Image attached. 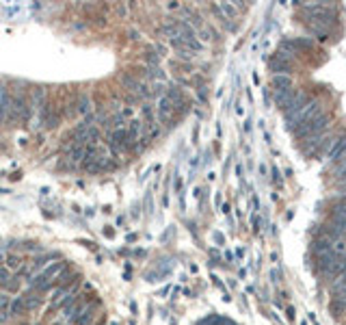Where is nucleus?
Segmentation results:
<instances>
[{
    "mask_svg": "<svg viewBox=\"0 0 346 325\" xmlns=\"http://www.w3.org/2000/svg\"><path fill=\"white\" fill-rule=\"evenodd\" d=\"M329 122H331V117H329V115H324V113L316 115L314 119H309L307 124L298 126V128L295 130L297 139H298V141H305V139L316 137V135H322V130L329 128Z\"/></svg>",
    "mask_w": 346,
    "mask_h": 325,
    "instance_id": "nucleus-1",
    "label": "nucleus"
},
{
    "mask_svg": "<svg viewBox=\"0 0 346 325\" xmlns=\"http://www.w3.org/2000/svg\"><path fill=\"white\" fill-rule=\"evenodd\" d=\"M11 122L13 124H28L30 122V107L28 98L22 91H15L11 96Z\"/></svg>",
    "mask_w": 346,
    "mask_h": 325,
    "instance_id": "nucleus-2",
    "label": "nucleus"
},
{
    "mask_svg": "<svg viewBox=\"0 0 346 325\" xmlns=\"http://www.w3.org/2000/svg\"><path fill=\"white\" fill-rule=\"evenodd\" d=\"M11 122V96L7 89H0V124Z\"/></svg>",
    "mask_w": 346,
    "mask_h": 325,
    "instance_id": "nucleus-3",
    "label": "nucleus"
},
{
    "mask_svg": "<svg viewBox=\"0 0 346 325\" xmlns=\"http://www.w3.org/2000/svg\"><path fill=\"white\" fill-rule=\"evenodd\" d=\"M272 89L275 91H288V89H292V78L290 74H277L272 76Z\"/></svg>",
    "mask_w": 346,
    "mask_h": 325,
    "instance_id": "nucleus-4",
    "label": "nucleus"
},
{
    "mask_svg": "<svg viewBox=\"0 0 346 325\" xmlns=\"http://www.w3.org/2000/svg\"><path fill=\"white\" fill-rule=\"evenodd\" d=\"M344 152H346V133L342 135V137H338V139H335L333 150L329 152V161H333V162H335V161L340 159V156L344 154Z\"/></svg>",
    "mask_w": 346,
    "mask_h": 325,
    "instance_id": "nucleus-5",
    "label": "nucleus"
},
{
    "mask_svg": "<svg viewBox=\"0 0 346 325\" xmlns=\"http://www.w3.org/2000/svg\"><path fill=\"white\" fill-rule=\"evenodd\" d=\"M9 314H11V297H9V293H0V323L7 321Z\"/></svg>",
    "mask_w": 346,
    "mask_h": 325,
    "instance_id": "nucleus-6",
    "label": "nucleus"
},
{
    "mask_svg": "<svg viewBox=\"0 0 346 325\" xmlns=\"http://www.w3.org/2000/svg\"><path fill=\"white\" fill-rule=\"evenodd\" d=\"M290 70H292L290 61L279 59V56H275V59L271 61V72H275V76H277V74H288Z\"/></svg>",
    "mask_w": 346,
    "mask_h": 325,
    "instance_id": "nucleus-7",
    "label": "nucleus"
},
{
    "mask_svg": "<svg viewBox=\"0 0 346 325\" xmlns=\"http://www.w3.org/2000/svg\"><path fill=\"white\" fill-rule=\"evenodd\" d=\"M292 96H295V89H288V91H275V104L286 111L288 104L292 102Z\"/></svg>",
    "mask_w": 346,
    "mask_h": 325,
    "instance_id": "nucleus-8",
    "label": "nucleus"
},
{
    "mask_svg": "<svg viewBox=\"0 0 346 325\" xmlns=\"http://www.w3.org/2000/svg\"><path fill=\"white\" fill-rule=\"evenodd\" d=\"M217 9L219 13H223V18L225 20H232V18H236V4H229V2H221V4H217Z\"/></svg>",
    "mask_w": 346,
    "mask_h": 325,
    "instance_id": "nucleus-9",
    "label": "nucleus"
},
{
    "mask_svg": "<svg viewBox=\"0 0 346 325\" xmlns=\"http://www.w3.org/2000/svg\"><path fill=\"white\" fill-rule=\"evenodd\" d=\"M89 104H91V100H89L87 96H80V102H78V111H80V113L89 111Z\"/></svg>",
    "mask_w": 346,
    "mask_h": 325,
    "instance_id": "nucleus-10",
    "label": "nucleus"
}]
</instances>
